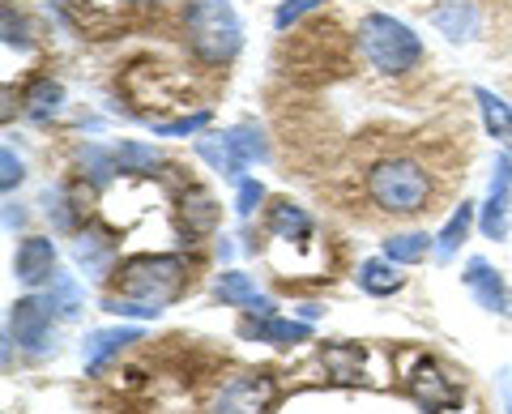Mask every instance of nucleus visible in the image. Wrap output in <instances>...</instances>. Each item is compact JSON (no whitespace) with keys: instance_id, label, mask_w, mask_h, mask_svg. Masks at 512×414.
Listing matches in <instances>:
<instances>
[{"instance_id":"1","label":"nucleus","mask_w":512,"mask_h":414,"mask_svg":"<svg viewBox=\"0 0 512 414\" xmlns=\"http://www.w3.org/2000/svg\"><path fill=\"white\" fill-rule=\"evenodd\" d=\"M367 197L393 218L431 210V171L414 158H384L367 171Z\"/></svg>"},{"instance_id":"2","label":"nucleus","mask_w":512,"mask_h":414,"mask_svg":"<svg viewBox=\"0 0 512 414\" xmlns=\"http://www.w3.org/2000/svg\"><path fill=\"white\" fill-rule=\"evenodd\" d=\"M188 286H192V265L184 257H133L116 269L120 299H137V304H150V308L180 299Z\"/></svg>"},{"instance_id":"3","label":"nucleus","mask_w":512,"mask_h":414,"mask_svg":"<svg viewBox=\"0 0 512 414\" xmlns=\"http://www.w3.org/2000/svg\"><path fill=\"white\" fill-rule=\"evenodd\" d=\"M184 26H188V47L205 65H227L239 52V43H244L231 0H188Z\"/></svg>"},{"instance_id":"4","label":"nucleus","mask_w":512,"mask_h":414,"mask_svg":"<svg viewBox=\"0 0 512 414\" xmlns=\"http://www.w3.org/2000/svg\"><path fill=\"white\" fill-rule=\"evenodd\" d=\"M359 52L380 73H410L423 60V43L406 22L389 13H367L359 22Z\"/></svg>"},{"instance_id":"5","label":"nucleus","mask_w":512,"mask_h":414,"mask_svg":"<svg viewBox=\"0 0 512 414\" xmlns=\"http://www.w3.org/2000/svg\"><path fill=\"white\" fill-rule=\"evenodd\" d=\"M274 402V376L269 372H244L222 385L214 397V414H265Z\"/></svg>"},{"instance_id":"6","label":"nucleus","mask_w":512,"mask_h":414,"mask_svg":"<svg viewBox=\"0 0 512 414\" xmlns=\"http://www.w3.org/2000/svg\"><path fill=\"white\" fill-rule=\"evenodd\" d=\"M406 389H410L414 402H419L423 410H431V414H444V410H453L461 402V385L440 368V363H431V359L414 368Z\"/></svg>"},{"instance_id":"7","label":"nucleus","mask_w":512,"mask_h":414,"mask_svg":"<svg viewBox=\"0 0 512 414\" xmlns=\"http://www.w3.org/2000/svg\"><path fill=\"white\" fill-rule=\"evenodd\" d=\"M47 329H52V308L39 304V299H18L9 308V338L26 346V350H43Z\"/></svg>"},{"instance_id":"8","label":"nucleus","mask_w":512,"mask_h":414,"mask_svg":"<svg viewBox=\"0 0 512 414\" xmlns=\"http://www.w3.org/2000/svg\"><path fill=\"white\" fill-rule=\"evenodd\" d=\"M461 282L474 291V299L483 304L487 312H500V316H508L512 312V291H508V282L500 278V269H491L483 257H474L470 265H466V274H461Z\"/></svg>"},{"instance_id":"9","label":"nucleus","mask_w":512,"mask_h":414,"mask_svg":"<svg viewBox=\"0 0 512 414\" xmlns=\"http://www.w3.org/2000/svg\"><path fill=\"white\" fill-rule=\"evenodd\" d=\"M13 274H18L26 286L52 282L56 278V248H52V240H43V235L22 240L18 252H13Z\"/></svg>"},{"instance_id":"10","label":"nucleus","mask_w":512,"mask_h":414,"mask_svg":"<svg viewBox=\"0 0 512 414\" xmlns=\"http://www.w3.org/2000/svg\"><path fill=\"white\" fill-rule=\"evenodd\" d=\"M508 188H512V158L504 154L500 167H495L491 197H487V210H483V235L487 240H504L508 235Z\"/></svg>"},{"instance_id":"11","label":"nucleus","mask_w":512,"mask_h":414,"mask_svg":"<svg viewBox=\"0 0 512 414\" xmlns=\"http://www.w3.org/2000/svg\"><path fill=\"white\" fill-rule=\"evenodd\" d=\"M214 291H218L222 304H231V308H244V312H252V316H274V304H269V299L256 291L248 274H235V269H227V274L218 278Z\"/></svg>"},{"instance_id":"12","label":"nucleus","mask_w":512,"mask_h":414,"mask_svg":"<svg viewBox=\"0 0 512 414\" xmlns=\"http://www.w3.org/2000/svg\"><path fill=\"white\" fill-rule=\"evenodd\" d=\"M239 333L252 342H274V346H299L312 338V329L303 321H282V316H261V321H244Z\"/></svg>"},{"instance_id":"13","label":"nucleus","mask_w":512,"mask_h":414,"mask_svg":"<svg viewBox=\"0 0 512 414\" xmlns=\"http://www.w3.org/2000/svg\"><path fill=\"white\" fill-rule=\"evenodd\" d=\"M128 342H141V329H94V333H86V342H82L86 368H90V372H99V368H103V359L120 355Z\"/></svg>"},{"instance_id":"14","label":"nucleus","mask_w":512,"mask_h":414,"mask_svg":"<svg viewBox=\"0 0 512 414\" xmlns=\"http://www.w3.org/2000/svg\"><path fill=\"white\" fill-rule=\"evenodd\" d=\"M320 359H325V368L333 372V380H342V385H355L359 372H363V350L350 346V342L320 346Z\"/></svg>"},{"instance_id":"15","label":"nucleus","mask_w":512,"mask_h":414,"mask_svg":"<svg viewBox=\"0 0 512 414\" xmlns=\"http://www.w3.org/2000/svg\"><path fill=\"white\" fill-rule=\"evenodd\" d=\"M265 227L274 231L278 240H303V235L312 231V222H308V214H303L299 205H291V201H278V205H269Z\"/></svg>"},{"instance_id":"16","label":"nucleus","mask_w":512,"mask_h":414,"mask_svg":"<svg viewBox=\"0 0 512 414\" xmlns=\"http://www.w3.org/2000/svg\"><path fill=\"white\" fill-rule=\"evenodd\" d=\"M402 274L393 269V261L384 257V261H363L359 265V286L367 295H393V291H402Z\"/></svg>"},{"instance_id":"17","label":"nucleus","mask_w":512,"mask_h":414,"mask_svg":"<svg viewBox=\"0 0 512 414\" xmlns=\"http://www.w3.org/2000/svg\"><path fill=\"white\" fill-rule=\"evenodd\" d=\"M436 26L444 30L448 39H470L474 35V9L470 0H444V5L436 9Z\"/></svg>"},{"instance_id":"18","label":"nucleus","mask_w":512,"mask_h":414,"mask_svg":"<svg viewBox=\"0 0 512 414\" xmlns=\"http://www.w3.org/2000/svg\"><path fill=\"white\" fill-rule=\"evenodd\" d=\"M427 252H431V235H423V231H410V235H393V240H384V257H389L393 265H419Z\"/></svg>"},{"instance_id":"19","label":"nucleus","mask_w":512,"mask_h":414,"mask_svg":"<svg viewBox=\"0 0 512 414\" xmlns=\"http://www.w3.org/2000/svg\"><path fill=\"white\" fill-rule=\"evenodd\" d=\"M474 99H478V107H483L487 133H491V137H512V107L500 99V94H491L487 86H478Z\"/></svg>"},{"instance_id":"20","label":"nucleus","mask_w":512,"mask_h":414,"mask_svg":"<svg viewBox=\"0 0 512 414\" xmlns=\"http://www.w3.org/2000/svg\"><path fill=\"white\" fill-rule=\"evenodd\" d=\"M197 154H201L214 171H222V175H239V171L248 167L244 158L231 150V141H227V137H201V141H197Z\"/></svg>"},{"instance_id":"21","label":"nucleus","mask_w":512,"mask_h":414,"mask_svg":"<svg viewBox=\"0 0 512 414\" xmlns=\"http://www.w3.org/2000/svg\"><path fill=\"white\" fill-rule=\"evenodd\" d=\"M60 99H64V90L52 82V77H43V82H35L26 94V116L30 120H52L60 111Z\"/></svg>"},{"instance_id":"22","label":"nucleus","mask_w":512,"mask_h":414,"mask_svg":"<svg viewBox=\"0 0 512 414\" xmlns=\"http://www.w3.org/2000/svg\"><path fill=\"white\" fill-rule=\"evenodd\" d=\"M47 308H52L56 316H64V321H73L77 312H82V291H77V282L69 274H56L52 278V291H47Z\"/></svg>"},{"instance_id":"23","label":"nucleus","mask_w":512,"mask_h":414,"mask_svg":"<svg viewBox=\"0 0 512 414\" xmlns=\"http://www.w3.org/2000/svg\"><path fill=\"white\" fill-rule=\"evenodd\" d=\"M470 222H474V205H470V201H461V205H457V214L448 218V227L440 231V240H436L440 261H448V257L457 252V244L466 240V231H470Z\"/></svg>"},{"instance_id":"24","label":"nucleus","mask_w":512,"mask_h":414,"mask_svg":"<svg viewBox=\"0 0 512 414\" xmlns=\"http://www.w3.org/2000/svg\"><path fill=\"white\" fill-rule=\"evenodd\" d=\"M184 222H188V235H205V231H214V222H218V205L205 197V193H192V205L184 197Z\"/></svg>"},{"instance_id":"25","label":"nucleus","mask_w":512,"mask_h":414,"mask_svg":"<svg viewBox=\"0 0 512 414\" xmlns=\"http://www.w3.org/2000/svg\"><path fill=\"white\" fill-rule=\"evenodd\" d=\"M107 252H111V244H107V240H99V235H82V240L73 244V257H77V265H86L94 278H103Z\"/></svg>"},{"instance_id":"26","label":"nucleus","mask_w":512,"mask_h":414,"mask_svg":"<svg viewBox=\"0 0 512 414\" xmlns=\"http://www.w3.org/2000/svg\"><path fill=\"white\" fill-rule=\"evenodd\" d=\"M231 141V150L244 158V163H256V158H265L269 150H265V137L256 133V129H248V124H239V129H231V133H222Z\"/></svg>"},{"instance_id":"27","label":"nucleus","mask_w":512,"mask_h":414,"mask_svg":"<svg viewBox=\"0 0 512 414\" xmlns=\"http://www.w3.org/2000/svg\"><path fill=\"white\" fill-rule=\"evenodd\" d=\"M82 163L90 167V180L99 184V188L111 180V167H120L116 154H107V150H99V146H86V150H82Z\"/></svg>"},{"instance_id":"28","label":"nucleus","mask_w":512,"mask_h":414,"mask_svg":"<svg viewBox=\"0 0 512 414\" xmlns=\"http://www.w3.org/2000/svg\"><path fill=\"white\" fill-rule=\"evenodd\" d=\"M210 124V111H197V116H184V120H171V124H154V133L163 137H184V133H197Z\"/></svg>"},{"instance_id":"29","label":"nucleus","mask_w":512,"mask_h":414,"mask_svg":"<svg viewBox=\"0 0 512 414\" xmlns=\"http://www.w3.org/2000/svg\"><path fill=\"white\" fill-rule=\"evenodd\" d=\"M316 5H320V0H286V5L274 13V26H278V30H286L291 22H299L303 13H312Z\"/></svg>"},{"instance_id":"30","label":"nucleus","mask_w":512,"mask_h":414,"mask_svg":"<svg viewBox=\"0 0 512 414\" xmlns=\"http://www.w3.org/2000/svg\"><path fill=\"white\" fill-rule=\"evenodd\" d=\"M116 163H120V171H124V167H154L158 154L146 150V146H120V150H116Z\"/></svg>"},{"instance_id":"31","label":"nucleus","mask_w":512,"mask_h":414,"mask_svg":"<svg viewBox=\"0 0 512 414\" xmlns=\"http://www.w3.org/2000/svg\"><path fill=\"white\" fill-rule=\"evenodd\" d=\"M261 197H265V188L256 184V180H239V205H235V210L248 218V214L256 210V201H261Z\"/></svg>"},{"instance_id":"32","label":"nucleus","mask_w":512,"mask_h":414,"mask_svg":"<svg viewBox=\"0 0 512 414\" xmlns=\"http://www.w3.org/2000/svg\"><path fill=\"white\" fill-rule=\"evenodd\" d=\"M0 163H5V175H0V180H5V193H9V188L22 184V163H18V154H13L9 146H5V154H0Z\"/></svg>"},{"instance_id":"33","label":"nucleus","mask_w":512,"mask_h":414,"mask_svg":"<svg viewBox=\"0 0 512 414\" xmlns=\"http://www.w3.org/2000/svg\"><path fill=\"white\" fill-rule=\"evenodd\" d=\"M146 5H154V0H146Z\"/></svg>"}]
</instances>
